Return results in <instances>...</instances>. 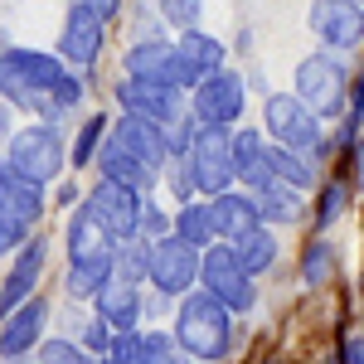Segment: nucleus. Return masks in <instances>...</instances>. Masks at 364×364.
<instances>
[{
  "instance_id": "nucleus-11",
  "label": "nucleus",
  "mask_w": 364,
  "mask_h": 364,
  "mask_svg": "<svg viewBox=\"0 0 364 364\" xmlns=\"http://www.w3.org/2000/svg\"><path fill=\"white\" fill-rule=\"evenodd\" d=\"M127 78H141V83H161V87H180V92H190L199 83L195 73L185 68V58L175 54V44L170 39H136L132 49H127Z\"/></svg>"
},
{
  "instance_id": "nucleus-22",
  "label": "nucleus",
  "mask_w": 364,
  "mask_h": 364,
  "mask_svg": "<svg viewBox=\"0 0 364 364\" xmlns=\"http://www.w3.org/2000/svg\"><path fill=\"white\" fill-rule=\"evenodd\" d=\"M209 214H214V233H219L224 243L238 238V233H248L252 224H262L248 190H224V195H214L209 199Z\"/></svg>"
},
{
  "instance_id": "nucleus-6",
  "label": "nucleus",
  "mask_w": 364,
  "mask_h": 364,
  "mask_svg": "<svg viewBox=\"0 0 364 364\" xmlns=\"http://www.w3.org/2000/svg\"><path fill=\"white\" fill-rule=\"evenodd\" d=\"M5 161H10V170H20L29 185L44 190L49 180H58V170L68 166V151H63V136H58L54 122H39V127H25V132L10 136Z\"/></svg>"
},
{
  "instance_id": "nucleus-31",
  "label": "nucleus",
  "mask_w": 364,
  "mask_h": 364,
  "mask_svg": "<svg viewBox=\"0 0 364 364\" xmlns=\"http://www.w3.org/2000/svg\"><path fill=\"white\" fill-rule=\"evenodd\" d=\"M83 102V73H73V68H63L54 78V87H49V107H44V122H54V117L73 112Z\"/></svg>"
},
{
  "instance_id": "nucleus-40",
  "label": "nucleus",
  "mask_w": 364,
  "mask_h": 364,
  "mask_svg": "<svg viewBox=\"0 0 364 364\" xmlns=\"http://www.w3.org/2000/svg\"><path fill=\"white\" fill-rule=\"evenodd\" d=\"M78 340H83L87 355H107V345H112V326H107L102 316H92L83 331H78Z\"/></svg>"
},
{
  "instance_id": "nucleus-14",
  "label": "nucleus",
  "mask_w": 364,
  "mask_h": 364,
  "mask_svg": "<svg viewBox=\"0 0 364 364\" xmlns=\"http://www.w3.org/2000/svg\"><path fill=\"white\" fill-rule=\"evenodd\" d=\"M141 199L146 195L132 190V185H122V180H97L87 190V214L107 228L112 238H132L136 233V219H141Z\"/></svg>"
},
{
  "instance_id": "nucleus-8",
  "label": "nucleus",
  "mask_w": 364,
  "mask_h": 364,
  "mask_svg": "<svg viewBox=\"0 0 364 364\" xmlns=\"http://www.w3.org/2000/svg\"><path fill=\"white\" fill-rule=\"evenodd\" d=\"M248 107V78L233 68H214L190 87V117L199 127H238Z\"/></svg>"
},
{
  "instance_id": "nucleus-21",
  "label": "nucleus",
  "mask_w": 364,
  "mask_h": 364,
  "mask_svg": "<svg viewBox=\"0 0 364 364\" xmlns=\"http://www.w3.org/2000/svg\"><path fill=\"white\" fill-rule=\"evenodd\" d=\"M92 301H97V316L112 326V331H136L141 311H146V301L136 296V287L122 277H107L97 291H92Z\"/></svg>"
},
{
  "instance_id": "nucleus-45",
  "label": "nucleus",
  "mask_w": 364,
  "mask_h": 364,
  "mask_svg": "<svg viewBox=\"0 0 364 364\" xmlns=\"http://www.w3.org/2000/svg\"><path fill=\"white\" fill-rule=\"evenodd\" d=\"M355 180H360V199H364V161H355Z\"/></svg>"
},
{
  "instance_id": "nucleus-30",
  "label": "nucleus",
  "mask_w": 364,
  "mask_h": 364,
  "mask_svg": "<svg viewBox=\"0 0 364 364\" xmlns=\"http://www.w3.org/2000/svg\"><path fill=\"white\" fill-rule=\"evenodd\" d=\"M146 257H151V243L146 238H117L112 243V277H122V282H146Z\"/></svg>"
},
{
  "instance_id": "nucleus-34",
  "label": "nucleus",
  "mask_w": 364,
  "mask_h": 364,
  "mask_svg": "<svg viewBox=\"0 0 364 364\" xmlns=\"http://www.w3.org/2000/svg\"><path fill=\"white\" fill-rule=\"evenodd\" d=\"M316 190H321V199H316V224L321 228L340 224V214L350 209V185H345V180H326V185H316Z\"/></svg>"
},
{
  "instance_id": "nucleus-15",
  "label": "nucleus",
  "mask_w": 364,
  "mask_h": 364,
  "mask_svg": "<svg viewBox=\"0 0 364 364\" xmlns=\"http://www.w3.org/2000/svg\"><path fill=\"white\" fill-rule=\"evenodd\" d=\"M44 262H49V238L29 233L25 243L15 248V262H10V277L0 282V316L15 311L20 301H29L39 291V277H44Z\"/></svg>"
},
{
  "instance_id": "nucleus-46",
  "label": "nucleus",
  "mask_w": 364,
  "mask_h": 364,
  "mask_svg": "<svg viewBox=\"0 0 364 364\" xmlns=\"http://www.w3.org/2000/svg\"><path fill=\"white\" fill-rule=\"evenodd\" d=\"M355 5H364V0H355Z\"/></svg>"
},
{
  "instance_id": "nucleus-36",
  "label": "nucleus",
  "mask_w": 364,
  "mask_h": 364,
  "mask_svg": "<svg viewBox=\"0 0 364 364\" xmlns=\"http://www.w3.org/2000/svg\"><path fill=\"white\" fill-rule=\"evenodd\" d=\"M34 350H39V360H44V364H97L83 345H73V340H39Z\"/></svg>"
},
{
  "instance_id": "nucleus-16",
  "label": "nucleus",
  "mask_w": 364,
  "mask_h": 364,
  "mask_svg": "<svg viewBox=\"0 0 364 364\" xmlns=\"http://www.w3.org/2000/svg\"><path fill=\"white\" fill-rule=\"evenodd\" d=\"M44 321H49V301L44 296H29L15 311H5V326H0V355L5 360H25L29 350L44 340Z\"/></svg>"
},
{
  "instance_id": "nucleus-28",
  "label": "nucleus",
  "mask_w": 364,
  "mask_h": 364,
  "mask_svg": "<svg viewBox=\"0 0 364 364\" xmlns=\"http://www.w3.org/2000/svg\"><path fill=\"white\" fill-rule=\"evenodd\" d=\"M170 233L185 238L190 248H209V243H219V233H214V214H209V204H199V199H185V204H180V214H175Z\"/></svg>"
},
{
  "instance_id": "nucleus-4",
  "label": "nucleus",
  "mask_w": 364,
  "mask_h": 364,
  "mask_svg": "<svg viewBox=\"0 0 364 364\" xmlns=\"http://www.w3.org/2000/svg\"><path fill=\"white\" fill-rule=\"evenodd\" d=\"M296 97L306 102L311 112L321 117H340L345 112V97H350V68L336 49H321L296 63Z\"/></svg>"
},
{
  "instance_id": "nucleus-3",
  "label": "nucleus",
  "mask_w": 364,
  "mask_h": 364,
  "mask_svg": "<svg viewBox=\"0 0 364 364\" xmlns=\"http://www.w3.org/2000/svg\"><path fill=\"white\" fill-rule=\"evenodd\" d=\"M262 117H267V136H272V146L301 151V156H311L316 166L331 156V141H326V132H321V117L311 112L296 92H272V97L262 102Z\"/></svg>"
},
{
  "instance_id": "nucleus-25",
  "label": "nucleus",
  "mask_w": 364,
  "mask_h": 364,
  "mask_svg": "<svg viewBox=\"0 0 364 364\" xmlns=\"http://www.w3.org/2000/svg\"><path fill=\"white\" fill-rule=\"evenodd\" d=\"M175 54L185 58V68H190L195 78H204V73H214V68H224V63H228L224 44H219L214 34H204L199 25L180 29V39H175Z\"/></svg>"
},
{
  "instance_id": "nucleus-10",
  "label": "nucleus",
  "mask_w": 364,
  "mask_h": 364,
  "mask_svg": "<svg viewBox=\"0 0 364 364\" xmlns=\"http://www.w3.org/2000/svg\"><path fill=\"white\" fill-rule=\"evenodd\" d=\"M146 282L161 291V296H185V291H195L199 282V248H190L185 238H156L151 243V257H146Z\"/></svg>"
},
{
  "instance_id": "nucleus-20",
  "label": "nucleus",
  "mask_w": 364,
  "mask_h": 364,
  "mask_svg": "<svg viewBox=\"0 0 364 364\" xmlns=\"http://www.w3.org/2000/svg\"><path fill=\"white\" fill-rule=\"evenodd\" d=\"M0 214H10V219H20V224H39V214H44V190L39 185H29L20 170H10V161L0 156Z\"/></svg>"
},
{
  "instance_id": "nucleus-29",
  "label": "nucleus",
  "mask_w": 364,
  "mask_h": 364,
  "mask_svg": "<svg viewBox=\"0 0 364 364\" xmlns=\"http://www.w3.org/2000/svg\"><path fill=\"white\" fill-rule=\"evenodd\" d=\"M112 277V252H102V257H87V262H68V277H63V287H68V296L73 301H87L102 282Z\"/></svg>"
},
{
  "instance_id": "nucleus-42",
  "label": "nucleus",
  "mask_w": 364,
  "mask_h": 364,
  "mask_svg": "<svg viewBox=\"0 0 364 364\" xmlns=\"http://www.w3.org/2000/svg\"><path fill=\"white\" fill-rule=\"evenodd\" d=\"M345 107H350V127L360 132V122H364V68H360V83L350 87V97H345Z\"/></svg>"
},
{
  "instance_id": "nucleus-13",
  "label": "nucleus",
  "mask_w": 364,
  "mask_h": 364,
  "mask_svg": "<svg viewBox=\"0 0 364 364\" xmlns=\"http://www.w3.org/2000/svg\"><path fill=\"white\" fill-rule=\"evenodd\" d=\"M306 25L326 49L350 54V49L364 44V5H355V0H316L311 15H306Z\"/></svg>"
},
{
  "instance_id": "nucleus-33",
  "label": "nucleus",
  "mask_w": 364,
  "mask_h": 364,
  "mask_svg": "<svg viewBox=\"0 0 364 364\" xmlns=\"http://www.w3.org/2000/svg\"><path fill=\"white\" fill-rule=\"evenodd\" d=\"M141 364H190V355L166 331H141Z\"/></svg>"
},
{
  "instance_id": "nucleus-32",
  "label": "nucleus",
  "mask_w": 364,
  "mask_h": 364,
  "mask_svg": "<svg viewBox=\"0 0 364 364\" xmlns=\"http://www.w3.org/2000/svg\"><path fill=\"white\" fill-rule=\"evenodd\" d=\"M336 277V248L331 243H306V252H301V282L306 287H326V282Z\"/></svg>"
},
{
  "instance_id": "nucleus-37",
  "label": "nucleus",
  "mask_w": 364,
  "mask_h": 364,
  "mask_svg": "<svg viewBox=\"0 0 364 364\" xmlns=\"http://www.w3.org/2000/svg\"><path fill=\"white\" fill-rule=\"evenodd\" d=\"M97 364H141V331H112V345Z\"/></svg>"
},
{
  "instance_id": "nucleus-38",
  "label": "nucleus",
  "mask_w": 364,
  "mask_h": 364,
  "mask_svg": "<svg viewBox=\"0 0 364 364\" xmlns=\"http://www.w3.org/2000/svg\"><path fill=\"white\" fill-rule=\"evenodd\" d=\"M161 20L175 29L199 25V0H161Z\"/></svg>"
},
{
  "instance_id": "nucleus-41",
  "label": "nucleus",
  "mask_w": 364,
  "mask_h": 364,
  "mask_svg": "<svg viewBox=\"0 0 364 364\" xmlns=\"http://www.w3.org/2000/svg\"><path fill=\"white\" fill-rule=\"evenodd\" d=\"M25 238H29V224L10 219V214H0V257H5V252H15Z\"/></svg>"
},
{
  "instance_id": "nucleus-35",
  "label": "nucleus",
  "mask_w": 364,
  "mask_h": 364,
  "mask_svg": "<svg viewBox=\"0 0 364 364\" xmlns=\"http://www.w3.org/2000/svg\"><path fill=\"white\" fill-rule=\"evenodd\" d=\"M102 136H107V117H102V112H92V117L83 122V127H78V141H73L68 161H73V166H87V161L97 156V146H102Z\"/></svg>"
},
{
  "instance_id": "nucleus-9",
  "label": "nucleus",
  "mask_w": 364,
  "mask_h": 364,
  "mask_svg": "<svg viewBox=\"0 0 364 364\" xmlns=\"http://www.w3.org/2000/svg\"><path fill=\"white\" fill-rule=\"evenodd\" d=\"M102 44H107V20H102L87 0H73V5H68V20H63V34H58V58H63V68L92 73V63L102 58Z\"/></svg>"
},
{
  "instance_id": "nucleus-2",
  "label": "nucleus",
  "mask_w": 364,
  "mask_h": 364,
  "mask_svg": "<svg viewBox=\"0 0 364 364\" xmlns=\"http://www.w3.org/2000/svg\"><path fill=\"white\" fill-rule=\"evenodd\" d=\"M63 73L58 54H39V49H5L0 54V97L5 107H29L44 112L49 107V87Z\"/></svg>"
},
{
  "instance_id": "nucleus-24",
  "label": "nucleus",
  "mask_w": 364,
  "mask_h": 364,
  "mask_svg": "<svg viewBox=\"0 0 364 364\" xmlns=\"http://www.w3.org/2000/svg\"><path fill=\"white\" fill-rule=\"evenodd\" d=\"M63 243H68V262H87V257H102V252H112V233L97 224L92 214H87V204L68 219V233H63Z\"/></svg>"
},
{
  "instance_id": "nucleus-12",
  "label": "nucleus",
  "mask_w": 364,
  "mask_h": 364,
  "mask_svg": "<svg viewBox=\"0 0 364 364\" xmlns=\"http://www.w3.org/2000/svg\"><path fill=\"white\" fill-rule=\"evenodd\" d=\"M117 107L127 117H141L151 127H175L180 117H190V102L180 87H161V83H141V78H122L117 83Z\"/></svg>"
},
{
  "instance_id": "nucleus-1",
  "label": "nucleus",
  "mask_w": 364,
  "mask_h": 364,
  "mask_svg": "<svg viewBox=\"0 0 364 364\" xmlns=\"http://www.w3.org/2000/svg\"><path fill=\"white\" fill-rule=\"evenodd\" d=\"M170 336L180 340V350L190 355V360H209L219 364L233 350V311L219 306L209 291H185V301H180V316H175V331Z\"/></svg>"
},
{
  "instance_id": "nucleus-18",
  "label": "nucleus",
  "mask_w": 364,
  "mask_h": 364,
  "mask_svg": "<svg viewBox=\"0 0 364 364\" xmlns=\"http://www.w3.org/2000/svg\"><path fill=\"white\" fill-rule=\"evenodd\" d=\"M107 136H112L117 146H127L141 166H151L156 175L170 166V151H166L161 127H151V122H141V117H127V112H122V122H117V127H107Z\"/></svg>"
},
{
  "instance_id": "nucleus-17",
  "label": "nucleus",
  "mask_w": 364,
  "mask_h": 364,
  "mask_svg": "<svg viewBox=\"0 0 364 364\" xmlns=\"http://www.w3.org/2000/svg\"><path fill=\"white\" fill-rule=\"evenodd\" d=\"M233 180H243V190L257 195V190H267V185H277V175H272V156H267V136L262 132H233Z\"/></svg>"
},
{
  "instance_id": "nucleus-19",
  "label": "nucleus",
  "mask_w": 364,
  "mask_h": 364,
  "mask_svg": "<svg viewBox=\"0 0 364 364\" xmlns=\"http://www.w3.org/2000/svg\"><path fill=\"white\" fill-rule=\"evenodd\" d=\"M97 170H102V180H122V185H132V190H141V195H151L156 185H161V175L151 166H141L136 156L127 151V146H117L112 136H102V146H97Z\"/></svg>"
},
{
  "instance_id": "nucleus-26",
  "label": "nucleus",
  "mask_w": 364,
  "mask_h": 364,
  "mask_svg": "<svg viewBox=\"0 0 364 364\" xmlns=\"http://www.w3.org/2000/svg\"><path fill=\"white\" fill-rule=\"evenodd\" d=\"M252 204H257V219H262V224H301V219H306L301 190H291V185H282V180L267 185V190H257Z\"/></svg>"
},
{
  "instance_id": "nucleus-7",
  "label": "nucleus",
  "mask_w": 364,
  "mask_h": 364,
  "mask_svg": "<svg viewBox=\"0 0 364 364\" xmlns=\"http://www.w3.org/2000/svg\"><path fill=\"white\" fill-rule=\"evenodd\" d=\"M199 282H204V291H209L219 306H228L233 316H248V311L257 306V287H252V277L238 267V257H233V248H228L224 238L209 243V248H199Z\"/></svg>"
},
{
  "instance_id": "nucleus-44",
  "label": "nucleus",
  "mask_w": 364,
  "mask_h": 364,
  "mask_svg": "<svg viewBox=\"0 0 364 364\" xmlns=\"http://www.w3.org/2000/svg\"><path fill=\"white\" fill-rule=\"evenodd\" d=\"M87 5H92V10H97V15H102L107 25H112V20H117V10H122V0H87Z\"/></svg>"
},
{
  "instance_id": "nucleus-39",
  "label": "nucleus",
  "mask_w": 364,
  "mask_h": 364,
  "mask_svg": "<svg viewBox=\"0 0 364 364\" xmlns=\"http://www.w3.org/2000/svg\"><path fill=\"white\" fill-rule=\"evenodd\" d=\"M166 214L151 204V199H141V219H136V238H146V243H156V238H166Z\"/></svg>"
},
{
  "instance_id": "nucleus-5",
  "label": "nucleus",
  "mask_w": 364,
  "mask_h": 364,
  "mask_svg": "<svg viewBox=\"0 0 364 364\" xmlns=\"http://www.w3.org/2000/svg\"><path fill=\"white\" fill-rule=\"evenodd\" d=\"M180 161H185L190 185L199 195L214 199L233 190V127H195V141Z\"/></svg>"
},
{
  "instance_id": "nucleus-23",
  "label": "nucleus",
  "mask_w": 364,
  "mask_h": 364,
  "mask_svg": "<svg viewBox=\"0 0 364 364\" xmlns=\"http://www.w3.org/2000/svg\"><path fill=\"white\" fill-rule=\"evenodd\" d=\"M228 248H233L238 267H243L248 277H262V272H272V262H277V233L267 224H252L248 233L228 238Z\"/></svg>"
},
{
  "instance_id": "nucleus-43",
  "label": "nucleus",
  "mask_w": 364,
  "mask_h": 364,
  "mask_svg": "<svg viewBox=\"0 0 364 364\" xmlns=\"http://www.w3.org/2000/svg\"><path fill=\"white\" fill-rule=\"evenodd\" d=\"M340 364H364V336H345L340 340Z\"/></svg>"
},
{
  "instance_id": "nucleus-27",
  "label": "nucleus",
  "mask_w": 364,
  "mask_h": 364,
  "mask_svg": "<svg viewBox=\"0 0 364 364\" xmlns=\"http://www.w3.org/2000/svg\"><path fill=\"white\" fill-rule=\"evenodd\" d=\"M267 156H272V175H277L282 185H291V190H301V195L321 185V170H316V161H311V156L287 151V146H272V141H267Z\"/></svg>"
}]
</instances>
